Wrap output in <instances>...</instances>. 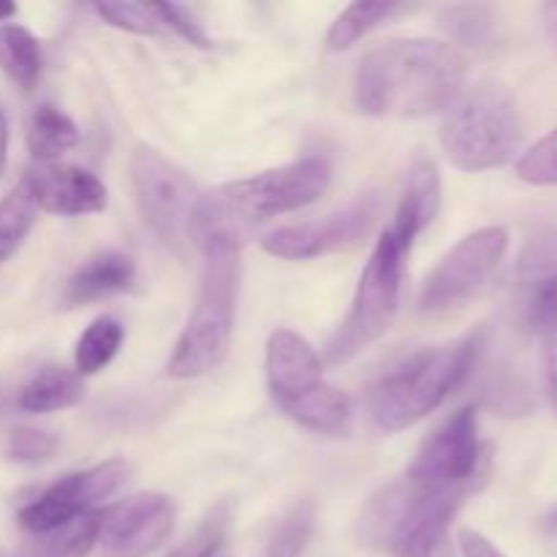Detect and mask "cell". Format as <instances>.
Masks as SVG:
<instances>
[{"mask_svg": "<svg viewBox=\"0 0 557 557\" xmlns=\"http://www.w3.org/2000/svg\"><path fill=\"white\" fill-rule=\"evenodd\" d=\"M403 277H406V250L397 245V239L386 228L375 243L362 275H359L346 319L341 321L335 335L326 341V364L351 362L354 357L368 351L373 343H379L392 330L397 310H400Z\"/></svg>", "mask_w": 557, "mask_h": 557, "instance_id": "7", "label": "cell"}, {"mask_svg": "<svg viewBox=\"0 0 557 557\" xmlns=\"http://www.w3.org/2000/svg\"><path fill=\"white\" fill-rule=\"evenodd\" d=\"M85 397V384L79 375L60 364H47L16 395V406L25 413H54L74 408Z\"/></svg>", "mask_w": 557, "mask_h": 557, "instance_id": "20", "label": "cell"}, {"mask_svg": "<svg viewBox=\"0 0 557 557\" xmlns=\"http://www.w3.org/2000/svg\"><path fill=\"white\" fill-rule=\"evenodd\" d=\"M134 283L136 261L123 250H101V253L90 256L82 267H76L74 275L65 281L63 302L69 308L101 302L114 294L128 292Z\"/></svg>", "mask_w": 557, "mask_h": 557, "instance_id": "18", "label": "cell"}, {"mask_svg": "<svg viewBox=\"0 0 557 557\" xmlns=\"http://www.w3.org/2000/svg\"><path fill=\"white\" fill-rule=\"evenodd\" d=\"M79 145V128L52 103H38L27 117V150L38 163H54Z\"/></svg>", "mask_w": 557, "mask_h": 557, "instance_id": "21", "label": "cell"}, {"mask_svg": "<svg viewBox=\"0 0 557 557\" xmlns=\"http://www.w3.org/2000/svg\"><path fill=\"white\" fill-rule=\"evenodd\" d=\"M457 542H460L462 557H506L487 536H482V533L473 531V528H462Z\"/></svg>", "mask_w": 557, "mask_h": 557, "instance_id": "34", "label": "cell"}, {"mask_svg": "<svg viewBox=\"0 0 557 557\" xmlns=\"http://www.w3.org/2000/svg\"><path fill=\"white\" fill-rule=\"evenodd\" d=\"M41 44L27 27L0 25V71L22 90H30L41 76Z\"/></svg>", "mask_w": 557, "mask_h": 557, "instance_id": "22", "label": "cell"}, {"mask_svg": "<svg viewBox=\"0 0 557 557\" xmlns=\"http://www.w3.org/2000/svg\"><path fill=\"white\" fill-rule=\"evenodd\" d=\"M152 9H156V14L161 16L166 33H174V36H180L183 41H188L190 47H201V49L215 47V44L210 41V36L205 33V27H201V22L196 20V16L190 14L188 9H185V5H180V3H152Z\"/></svg>", "mask_w": 557, "mask_h": 557, "instance_id": "33", "label": "cell"}, {"mask_svg": "<svg viewBox=\"0 0 557 557\" xmlns=\"http://www.w3.org/2000/svg\"><path fill=\"white\" fill-rule=\"evenodd\" d=\"M60 441L58 435L47 433L38 428H14L5 438V455L14 462H25V466H36V462L52 460L58 451Z\"/></svg>", "mask_w": 557, "mask_h": 557, "instance_id": "32", "label": "cell"}, {"mask_svg": "<svg viewBox=\"0 0 557 557\" xmlns=\"http://www.w3.org/2000/svg\"><path fill=\"white\" fill-rule=\"evenodd\" d=\"M239 243L226 234L199 243L205 253L199 299L166 364L169 379H199L228 357L239 294Z\"/></svg>", "mask_w": 557, "mask_h": 557, "instance_id": "4", "label": "cell"}, {"mask_svg": "<svg viewBox=\"0 0 557 557\" xmlns=\"http://www.w3.org/2000/svg\"><path fill=\"white\" fill-rule=\"evenodd\" d=\"M131 476V466L120 457L103 460L98 466L74 471L49 484L38 498H33L20 511V528L27 536H44L79 517L92 515L107 498H112Z\"/></svg>", "mask_w": 557, "mask_h": 557, "instance_id": "11", "label": "cell"}, {"mask_svg": "<svg viewBox=\"0 0 557 557\" xmlns=\"http://www.w3.org/2000/svg\"><path fill=\"white\" fill-rule=\"evenodd\" d=\"M131 190L145 226L166 248L183 250L190 243L194 215L201 194L188 172L169 161L156 147L139 145L128 161Z\"/></svg>", "mask_w": 557, "mask_h": 557, "instance_id": "9", "label": "cell"}, {"mask_svg": "<svg viewBox=\"0 0 557 557\" xmlns=\"http://www.w3.org/2000/svg\"><path fill=\"white\" fill-rule=\"evenodd\" d=\"M484 348V332L476 330L455 343L424 348L386 370L368 395L370 422L392 435L413 428L438 411L446 397L460 389Z\"/></svg>", "mask_w": 557, "mask_h": 557, "instance_id": "3", "label": "cell"}, {"mask_svg": "<svg viewBox=\"0 0 557 557\" xmlns=\"http://www.w3.org/2000/svg\"><path fill=\"white\" fill-rule=\"evenodd\" d=\"M315 531V504L299 500L281 517L270 533L264 557H299Z\"/></svg>", "mask_w": 557, "mask_h": 557, "instance_id": "28", "label": "cell"}, {"mask_svg": "<svg viewBox=\"0 0 557 557\" xmlns=\"http://www.w3.org/2000/svg\"><path fill=\"white\" fill-rule=\"evenodd\" d=\"M553 525L557 528V511H555V515H553Z\"/></svg>", "mask_w": 557, "mask_h": 557, "instance_id": "39", "label": "cell"}, {"mask_svg": "<svg viewBox=\"0 0 557 557\" xmlns=\"http://www.w3.org/2000/svg\"><path fill=\"white\" fill-rule=\"evenodd\" d=\"M441 201H444V190H441V174L435 166L433 158L419 156L417 161L408 169L406 190H403V199L397 205L395 223H392V237L397 239L403 250H411L417 243L419 234L428 226H433V221L441 212Z\"/></svg>", "mask_w": 557, "mask_h": 557, "instance_id": "17", "label": "cell"}, {"mask_svg": "<svg viewBox=\"0 0 557 557\" xmlns=\"http://www.w3.org/2000/svg\"><path fill=\"white\" fill-rule=\"evenodd\" d=\"M509 248V232L504 226H484L462 237L444 259L435 264L419 294L422 313H449L476 297Z\"/></svg>", "mask_w": 557, "mask_h": 557, "instance_id": "10", "label": "cell"}, {"mask_svg": "<svg viewBox=\"0 0 557 557\" xmlns=\"http://www.w3.org/2000/svg\"><path fill=\"white\" fill-rule=\"evenodd\" d=\"M462 500L417 490L406 479L370 498L359 517V542L392 557H457L451 520Z\"/></svg>", "mask_w": 557, "mask_h": 557, "instance_id": "5", "label": "cell"}, {"mask_svg": "<svg viewBox=\"0 0 557 557\" xmlns=\"http://www.w3.org/2000/svg\"><path fill=\"white\" fill-rule=\"evenodd\" d=\"M98 16L107 25L117 27V30L136 33V36H166L161 16L156 14L152 3H96L92 5Z\"/></svg>", "mask_w": 557, "mask_h": 557, "instance_id": "30", "label": "cell"}, {"mask_svg": "<svg viewBox=\"0 0 557 557\" xmlns=\"http://www.w3.org/2000/svg\"><path fill=\"white\" fill-rule=\"evenodd\" d=\"M9 139H11V128H9V117L0 112V174H3L5 161H9Z\"/></svg>", "mask_w": 557, "mask_h": 557, "instance_id": "37", "label": "cell"}, {"mask_svg": "<svg viewBox=\"0 0 557 557\" xmlns=\"http://www.w3.org/2000/svg\"><path fill=\"white\" fill-rule=\"evenodd\" d=\"M490 449L479 438V408L451 413L419 446L406 479L417 490L466 500L487 479Z\"/></svg>", "mask_w": 557, "mask_h": 557, "instance_id": "8", "label": "cell"}, {"mask_svg": "<svg viewBox=\"0 0 557 557\" xmlns=\"http://www.w3.org/2000/svg\"><path fill=\"white\" fill-rule=\"evenodd\" d=\"M125 341V326L120 324L114 315H98L82 337L76 341L74 348V373L92 375L98 370L107 368L114 357H117L120 346Z\"/></svg>", "mask_w": 557, "mask_h": 557, "instance_id": "25", "label": "cell"}, {"mask_svg": "<svg viewBox=\"0 0 557 557\" xmlns=\"http://www.w3.org/2000/svg\"><path fill=\"white\" fill-rule=\"evenodd\" d=\"M267 386L275 406L288 408L319 389L324 381V362L315 348L294 330H275L267 341L264 354Z\"/></svg>", "mask_w": 557, "mask_h": 557, "instance_id": "16", "label": "cell"}, {"mask_svg": "<svg viewBox=\"0 0 557 557\" xmlns=\"http://www.w3.org/2000/svg\"><path fill=\"white\" fill-rule=\"evenodd\" d=\"M381 199L375 194H362L351 205L341 207L337 212L326 215L324 221L294 223V226L275 228L261 239L264 253L286 261H308L319 256L337 253L359 239L368 237L373 223L379 221Z\"/></svg>", "mask_w": 557, "mask_h": 557, "instance_id": "12", "label": "cell"}, {"mask_svg": "<svg viewBox=\"0 0 557 557\" xmlns=\"http://www.w3.org/2000/svg\"><path fill=\"white\" fill-rule=\"evenodd\" d=\"M542 22H544V36H547V41L553 44V49L557 52V3L544 5Z\"/></svg>", "mask_w": 557, "mask_h": 557, "instance_id": "36", "label": "cell"}, {"mask_svg": "<svg viewBox=\"0 0 557 557\" xmlns=\"http://www.w3.org/2000/svg\"><path fill=\"white\" fill-rule=\"evenodd\" d=\"M515 310L533 335L557 332V223H544L520 250L515 267Z\"/></svg>", "mask_w": 557, "mask_h": 557, "instance_id": "14", "label": "cell"}, {"mask_svg": "<svg viewBox=\"0 0 557 557\" xmlns=\"http://www.w3.org/2000/svg\"><path fill=\"white\" fill-rule=\"evenodd\" d=\"M101 509L44 536H30L27 557H87L98 544Z\"/></svg>", "mask_w": 557, "mask_h": 557, "instance_id": "26", "label": "cell"}, {"mask_svg": "<svg viewBox=\"0 0 557 557\" xmlns=\"http://www.w3.org/2000/svg\"><path fill=\"white\" fill-rule=\"evenodd\" d=\"M36 210L52 215H92L107 207V185L92 172L71 163H36L22 177Z\"/></svg>", "mask_w": 557, "mask_h": 557, "instance_id": "15", "label": "cell"}, {"mask_svg": "<svg viewBox=\"0 0 557 557\" xmlns=\"http://www.w3.org/2000/svg\"><path fill=\"white\" fill-rule=\"evenodd\" d=\"M466 79L468 63L451 44L392 38L359 60L354 103L370 117H430L455 107Z\"/></svg>", "mask_w": 557, "mask_h": 557, "instance_id": "1", "label": "cell"}, {"mask_svg": "<svg viewBox=\"0 0 557 557\" xmlns=\"http://www.w3.org/2000/svg\"><path fill=\"white\" fill-rule=\"evenodd\" d=\"M16 14V5L9 0H0V22H9Z\"/></svg>", "mask_w": 557, "mask_h": 557, "instance_id": "38", "label": "cell"}, {"mask_svg": "<svg viewBox=\"0 0 557 557\" xmlns=\"http://www.w3.org/2000/svg\"><path fill=\"white\" fill-rule=\"evenodd\" d=\"M522 145V120L515 98L493 85L457 98L441 125V147L460 172L506 166Z\"/></svg>", "mask_w": 557, "mask_h": 557, "instance_id": "6", "label": "cell"}, {"mask_svg": "<svg viewBox=\"0 0 557 557\" xmlns=\"http://www.w3.org/2000/svg\"><path fill=\"white\" fill-rule=\"evenodd\" d=\"M330 183V163L324 158L308 156L286 163V166L267 169L253 177L221 185L199 199L190 243L199 245L218 234L243 239L248 223L270 221L275 215L302 210V207L319 201Z\"/></svg>", "mask_w": 557, "mask_h": 557, "instance_id": "2", "label": "cell"}, {"mask_svg": "<svg viewBox=\"0 0 557 557\" xmlns=\"http://www.w3.org/2000/svg\"><path fill=\"white\" fill-rule=\"evenodd\" d=\"M283 413H286L292 422H297L299 428L310 430V433L315 435L341 438V435L351 433V400L332 384H321L319 389L310 392L308 397L283 408Z\"/></svg>", "mask_w": 557, "mask_h": 557, "instance_id": "19", "label": "cell"}, {"mask_svg": "<svg viewBox=\"0 0 557 557\" xmlns=\"http://www.w3.org/2000/svg\"><path fill=\"white\" fill-rule=\"evenodd\" d=\"M438 25L451 41L468 49H490L498 38L495 9L482 3H451L438 11Z\"/></svg>", "mask_w": 557, "mask_h": 557, "instance_id": "24", "label": "cell"}, {"mask_svg": "<svg viewBox=\"0 0 557 557\" xmlns=\"http://www.w3.org/2000/svg\"><path fill=\"white\" fill-rule=\"evenodd\" d=\"M177 509L163 493H136L101 509L98 544L101 557H147L174 531Z\"/></svg>", "mask_w": 557, "mask_h": 557, "instance_id": "13", "label": "cell"}, {"mask_svg": "<svg viewBox=\"0 0 557 557\" xmlns=\"http://www.w3.org/2000/svg\"><path fill=\"white\" fill-rule=\"evenodd\" d=\"M36 205L22 183L0 199V261L9 259L25 243L27 232L36 223Z\"/></svg>", "mask_w": 557, "mask_h": 557, "instance_id": "29", "label": "cell"}, {"mask_svg": "<svg viewBox=\"0 0 557 557\" xmlns=\"http://www.w3.org/2000/svg\"><path fill=\"white\" fill-rule=\"evenodd\" d=\"M544 375H547V389L557 406V332L544 337Z\"/></svg>", "mask_w": 557, "mask_h": 557, "instance_id": "35", "label": "cell"}, {"mask_svg": "<svg viewBox=\"0 0 557 557\" xmlns=\"http://www.w3.org/2000/svg\"><path fill=\"white\" fill-rule=\"evenodd\" d=\"M403 11L400 3H389V0H359V3L346 5L335 22H332L330 33H326V49L330 52H343L351 49L354 44L362 41L364 36L389 22L392 16Z\"/></svg>", "mask_w": 557, "mask_h": 557, "instance_id": "23", "label": "cell"}, {"mask_svg": "<svg viewBox=\"0 0 557 557\" xmlns=\"http://www.w3.org/2000/svg\"><path fill=\"white\" fill-rule=\"evenodd\" d=\"M232 520H234V506L232 500L223 498L207 511L199 520V525L194 528L188 539L183 544L172 549L166 557H218L223 549V544L228 542V533H232Z\"/></svg>", "mask_w": 557, "mask_h": 557, "instance_id": "27", "label": "cell"}, {"mask_svg": "<svg viewBox=\"0 0 557 557\" xmlns=\"http://www.w3.org/2000/svg\"><path fill=\"white\" fill-rule=\"evenodd\" d=\"M517 177L528 185H557V128L528 147L517 161Z\"/></svg>", "mask_w": 557, "mask_h": 557, "instance_id": "31", "label": "cell"}]
</instances>
